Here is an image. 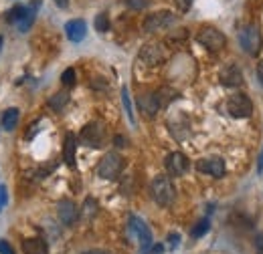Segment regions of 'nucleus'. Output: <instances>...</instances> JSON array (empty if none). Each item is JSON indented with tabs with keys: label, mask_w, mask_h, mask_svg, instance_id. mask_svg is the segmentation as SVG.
<instances>
[{
	"label": "nucleus",
	"mask_w": 263,
	"mask_h": 254,
	"mask_svg": "<svg viewBox=\"0 0 263 254\" xmlns=\"http://www.w3.org/2000/svg\"><path fill=\"white\" fill-rule=\"evenodd\" d=\"M150 194H152L154 202L160 204V206H170L174 202V198H176V190H174V186H172L168 176H156L152 180Z\"/></svg>",
	"instance_id": "nucleus-1"
},
{
	"label": "nucleus",
	"mask_w": 263,
	"mask_h": 254,
	"mask_svg": "<svg viewBox=\"0 0 263 254\" xmlns=\"http://www.w3.org/2000/svg\"><path fill=\"white\" fill-rule=\"evenodd\" d=\"M124 170V158L116 152L105 154L98 165V176L101 180H116Z\"/></svg>",
	"instance_id": "nucleus-2"
},
{
	"label": "nucleus",
	"mask_w": 263,
	"mask_h": 254,
	"mask_svg": "<svg viewBox=\"0 0 263 254\" xmlns=\"http://www.w3.org/2000/svg\"><path fill=\"white\" fill-rule=\"evenodd\" d=\"M239 43H241V49L247 53V55H257L259 49H261V32L257 25H247L239 31Z\"/></svg>",
	"instance_id": "nucleus-3"
},
{
	"label": "nucleus",
	"mask_w": 263,
	"mask_h": 254,
	"mask_svg": "<svg viewBox=\"0 0 263 254\" xmlns=\"http://www.w3.org/2000/svg\"><path fill=\"white\" fill-rule=\"evenodd\" d=\"M227 111H229L231 117H235V119H247L253 113V103H251V99L245 93H235L227 101Z\"/></svg>",
	"instance_id": "nucleus-4"
},
{
	"label": "nucleus",
	"mask_w": 263,
	"mask_h": 254,
	"mask_svg": "<svg viewBox=\"0 0 263 254\" xmlns=\"http://www.w3.org/2000/svg\"><path fill=\"white\" fill-rule=\"evenodd\" d=\"M176 23V16L168 10H160V12H154L150 16H146L144 20V31L146 32H162L166 29H170L172 25Z\"/></svg>",
	"instance_id": "nucleus-5"
},
{
	"label": "nucleus",
	"mask_w": 263,
	"mask_h": 254,
	"mask_svg": "<svg viewBox=\"0 0 263 254\" xmlns=\"http://www.w3.org/2000/svg\"><path fill=\"white\" fill-rule=\"evenodd\" d=\"M197 38L204 49H209V51H213V53L221 51V49L225 47V43H227L225 34H223L221 31H217V29H213V27H204V29H200Z\"/></svg>",
	"instance_id": "nucleus-6"
},
{
	"label": "nucleus",
	"mask_w": 263,
	"mask_h": 254,
	"mask_svg": "<svg viewBox=\"0 0 263 254\" xmlns=\"http://www.w3.org/2000/svg\"><path fill=\"white\" fill-rule=\"evenodd\" d=\"M81 141L89 147H101L105 141V127L99 121H91L81 129Z\"/></svg>",
	"instance_id": "nucleus-7"
},
{
	"label": "nucleus",
	"mask_w": 263,
	"mask_h": 254,
	"mask_svg": "<svg viewBox=\"0 0 263 254\" xmlns=\"http://www.w3.org/2000/svg\"><path fill=\"white\" fill-rule=\"evenodd\" d=\"M130 230L136 234V238L140 240L142 252H146V250L152 246V242H154V238H152V230L148 228V224L144 222L142 218H138V216H130Z\"/></svg>",
	"instance_id": "nucleus-8"
},
{
	"label": "nucleus",
	"mask_w": 263,
	"mask_h": 254,
	"mask_svg": "<svg viewBox=\"0 0 263 254\" xmlns=\"http://www.w3.org/2000/svg\"><path fill=\"white\" fill-rule=\"evenodd\" d=\"M164 165H166L168 176L178 178V176H182V174L189 170V159H186L184 154H180V152H172V154L166 156Z\"/></svg>",
	"instance_id": "nucleus-9"
},
{
	"label": "nucleus",
	"mask_w": 263,
	"mask_h": 254,
	"mask_svg": "<svg viewBox=\"0 0 263 254\" xmlns=\"http://www.w3.org/2000/svg\"><path fill=\"white\" fill-rule=\"evenodd\" d=\"M197 170L200 174H209V176H213V178H223V176H225V161H223V158L198 159Z\"/></svg>",
	"instance_id": "nucleus-10"
},
{
	"label": "nucleus",
	"mask_w": 263,
	"mask_h": 254,
	"mask_svg": "<svg viewBox=\"0 0 263 254\" xmlns=\"http://www.w3.org/2000/svg\"><path fill=\"white\" fill-rule=\"evenodd\" d=\"M57 214H59V220L65 224V226H71V224L77 220L79 210H77L75 202H71V200H61V202L57 204Z\"/></svg>",
	"instance_id": "nucleus-11"
},
{
	"label": "nucleus",
	"mask_w": 263,
	"mask_h": 254,
	"mask_svg": "<svg viewBox=\"0 0 263 254\" xmlns=\"http://www.w3.org/2000/svg\"><path fill=\"white\" fill-rule=\"evenodd\" d=\"M221 83L225 87H241L243 85V73L237 65H227L221 71Z\"/></svg>",
	"instance_id": "nucleus-12"
},
{
	"label": "nucleus",
	"mask_w": 263,
	"mask_h": 254,
	"mask_svg": "<svg viewBox=\"0 0 263 254\" xmlns=\"http://www.w3.org/2000/svg\"><path fill=\"white\" fill-rule=\"evenodd\" d=\"M140 103V109L146 117H154L160 109V95L158 93H146V95H140L138 99Z\"/></svg>",
	"instance_id": "nucleus-13"
},
{
	"label": "nucleus",
	"mask_w": 263,
	"mask_h": 254,
	"mask_svg": "<svg viewBox=\"0 0 263 254\" xmlns=\"http://www.w3.org/2000/svg\"><path fill=\"white\" fill-rule=\"evenodd\" d=\"M65 32H67V38H69L71 43H81V40L85 38V34H87V25H85V20H81V18L69 20L65 25Z\"/></svg>",
	"instance_id": "nucleus-14"
},
{
	"label": "nucleus",
	"mask_w": 263,
	"mask_h": 254,
	"mask_svg": "<svg viewBox=\"0 0 263 254\" xmlns=\"http://www.w3.org/2000/svg\"><path fill=\"white\" fill-rule=\"evenodd\" d=\"M140 59H142V61H146L150 67L160 65L162 61H164L162 47H158V45H146V47L142 49V53H140Z\"/></svg>",
	"instance_id": "nucleus-15"
},
{
	"label": "nucleus",
	"mask_w": 263,
	"mask_h": 254,
	"mask_svg": "<svg viewBox=\"0 0 263 254\" xmlns=\"http://www.w3.org/2000/svg\"><path fill=\"white\" fill-rule=\"evenodd\" d=\"M75 150H77V137L73 133H67L63 141V159L69 167H75Z\"/></svg>",
	"instance_id": "nucleus-16"
},
{
	"label": "nucleus",
	"mask_w": 263,
	"mask_h": 254,
	"mask_svg": "<svg viewBox=\"0 0 263 254\" xmlns=\"http://www.w3.org/2000/svg\"><path fill=\"white\" fill-rule=\"evenodd\" d=\"M23 252L25 254H49V246L43 238H27L23 240Z\"/></svg>",
	"instance_id": "nucleus-17"
},
{
	"label": "nucleus",
	"mask_w": 263,
	"mask_h": 254,
	"mask_svg": "<svg viewBox=\"0 0 263 254\" xmlns=\"http://www.w3.org/2000/svg\"><path fill=\"white\" fill-rule=\"evenodd\" d=\"M41 4V0H34L33 6L31 8H25V14L18 18V23H16V29H18V32H27L31 27H33L34 23V14H36V6Z\"/></svg>",
	"instance_id": "nucleus-18"
},
{
	"label": "nucleus",
	"mask_w": 263,
	"mask_h": 254,
	"mask_svg": "<svg viewBox=\"0 0 263 254\" xmlns=\"http://www.w3.org/2000/svg\"><path fill=\"white\" fill-rule=\"evenodd\" d=\"M18 109L16 107H10V109H6L4 113H2V125L6 131H14L16 129V123H18Z\"/></svg>",
	"instance_id": "nucleus-19"
},
{
	"label": "nucleus",
	"mask_w": 263,
	"mask_h": 254,
	"mask_svg": "<svg viewBox=\"0 0 263 254\" xmlns=\"http://www.w3.org/2000/svg\"><path fill=\"white\" fill-rule=\"evenodd\" d=\"M122 103H124V109H126V115H128L130 123L134 125V123H136V115H134V107H132V99H130L128 87H122Z\"/></svg>",
	"instance_id": "nucleus-20"
},
{
	"label": "nucleus",
	"mask_w": 263,
	"mask_h": 254,
	"mask_svg": "<svg viewBox=\"0 0 263 254\" xmlns=\"http://www.w3.org/2000/svg\"><path fill=\"white\" fill-rule=\"evenodd\" d=\"M67 103H69V95L63 93V91L61 93H55L53 97H49V107L55 109V111H61Z\"/></svg>",
	"instance_id": "nucleus-21"
},
{
	"label": "nucleus",
	"mask_w": 263,
	"mask_h": 254,
	"mask_svg": "<svg viewBox=\"0 0 263 254\" xmlns=\"http://www.w3.org/2000/svg\"><path fill=\"white\" fill-rule=\"evenodd\" d=\"M209 228H211V222H209V218H202V220H198V222L193 226V230H191V236H193V238H200V236H204V234L209 232Z\"/></svg>",
	"instance_id": "nucleus-22"
},
{
	"label": "nucleus",
	"mask_w": 263,
	"mask_h": 254,
	"mask_svg": "<svg viewBox=\"0 0 263 254\" xmlns=\"http://www.w3.org/2000/svg\"><path fill=\"white\" fill-rule=\"evenodd\" d=\"M25 14V6H12L8 12H4L6 23H18V18Z\"/></svg>",
	"instance_id": "nucleus-23"
},
{
	"label": "nucleus",
	"mask_w": 263,
	"mask_h": 254,
	"mask_svg": "<svg viewBox=\"0 0 263 254\" xmlns=\"http://www.w3.org/2000/svg\"><path fill=\"white\" fill-rule=\"evenodd\" d=\"M109 29V18H107V14H98L96 16V31L98 32H105Z\"/></svg>",
	"instance_id": "nucleus-24"
},
{
	"label": "nucleus",
	"mask_w": 263,
	"mask_h": 254,
	"mask_svg": "<svg viewBox=\"0 0 263 254\" xmlns=\"http://www.w3.org/2000/svg\"><path fill=\"white\" fill-rule=\"evenodd\" d=\"M61 83L65 87H73L75 85V69H65L61 75Z\"/></svg>",
	"instance_id": "nucleus-25"
},
{
	"label": "nucleus",
	"mask_w": 263,
	"mask_h": 254,
	"mask_svg": "<svg viewBox=\"0 0 263 254\" xmlns=\"http://www.w3.org/2000/svg\"><path fill=\"white\" fill-rule=\"evenodd\" d=\"M124 2H126V6H130L134 10H142L148 6V0H124Z\"/></svg>",
	"instance_id": "nucleus-26"
},
{
	"label": "nucleus",
	"mask_w": 263,
	"mask_h": 254,
	"mask_svg": "<svg viewBox=\"0 0 263 254\" xmlns=\"http://www.w3.org/2000/svg\"><path fill=\"white\" fill-rule=\"evenodd\" d=\"M174 4H176V8H178L180 12H186V10H191L193 0H174Z\"/></svg>",
	"instance_id": "nucleus-27"
},
{
	"label": "nucleus",
	"mask_w": 263,
	"mask_h": 254,
	"mask_svg": "<svg viewBox=\"0 0 263 254\" xmlns=\"http://www.w3.org/2000/svg\"><path fill=\"white\" fill-rule=\"evenodd\" d=\"M6 200H8V192H6V186L0 184V210L6 206Z\"/></svg>",
	"instance_id": "nucleus-28"
},
{
	"label": "nucleus",
	"mask_w": 263,
	"mask_h": 254,
	"mask_svg": "<svg viewBox=\"0 0 263 254\" xmlns=\"http://www.w3.org/2000/svg\"><path fill=\"white\" fill-rule=\"evenodd\" d=\"M0 254H14L12 246H10L6 240H0Z\"/></svg>",
	"instance_id": "nucleus-29"
},
{
	"label": "nucleus",
	"mask_w": 263,
	"mask_h": 254,
	"mask_svg": "<svg viewBox=\"0 0 263 254\" xmlns=\"http://www.w3.org/2000/svg\"><path fill=\"white\" fill-rule=\"evenodd\" d=\"M255 250H257V254H263V234L255 236Z\"/></svg>",
	"instance_id": "nucleus-30"
},
{
	"label": "nucleus",
	"mask_w": 263,
	"mask_h": 254,
	"mask_svg": "<svg viewBox=\"0 0 263 254\" xmlns=\"http://www.w3.org/2000/svg\"><path fill=\"white\" fill-rule=\"evenodd\" d=\"M162 250H164V246H162V244H154V246H150L146 252H142V254H160Z\"/></svg>",
	"instance_id": "nucleus-31"
},
{
	"label": "nucleus",
	"mask_w": 263,
	"mask_h": 254,
	"mask_svg": "<svg viewBox=\"0 0 263 254\" xmlns=\"http://www.w3.org/2000/svg\"><path fill=\"white\" fill-rule=\"evenodd\" d=\"M168 240H170V246H178V242H180V236L178 234H168Z\"/></svg>",
	"instance_id": "nucleus-32"
},
{
	"label": "nucleus",
	"mask_w": 263,
	"mask_h": 254,
	"mask_svg": "<svg viewBox=\"0 0 263 254\" xmlns=\"http://www.w3.org/2000/svg\"><path fill=\"white\" fill-rule=\"evenodd\" d=\"M257 79H259V83H261V87H263V61L257 65Z\"/></svg>",
	"instance_id": "nucleus-33"
},
{
	"label": "nucleus",
	"mask_w": 263,
	"mask_h": 254,
	"mask_svg": "<svg viewBox=\"0 0 263 254\" xmlns=\"http://www.w3.org/2000/svg\"><path fill=\"white\" fill-rule=\"evenodd\" d=\"M114 143H116L118 147H124V143H126V139H124L122 135H116V139H114Z\"/></svg>",
	"instance_id": "nucleus-34"
},
{
	"label": "nucleus",
	"mask_w": 263,
	"mask_h": 254,
	"mask_svg": "<svg viewBox=\"0 0 263 254\" xmlns=\"http://www.w3.org/2000/svg\"><path fill=\"white\" fill-rule=\"evenodd\" d=\"M81 254H109L107 250H101V248H91V250H85V252Z\"/></svg>",
	"instance_id": "nucleus-35"
},
{
	"label": "nucleus",
	"mask_w": 263,
	"mask_h": 254,
	"mask_svg": "<svg viewBox=\"0 0 263 254\" xmlns=\"http://www.w3.org/2000/svg\"><path fill=\"white\" fill-rule=\"evenodd\" d=\"M55 2H57L59 8H67V4H69V0H55Z\"/></svg>",
	"instance_id": "nucleus-36"
},
{
	"label": "nucleus",
	"mask_w": 263,
	"mask_h": 254,
	"mask_svg": "<svg viewBox=\"0 0 263 254\" xmlns=\"http://www.w3.org/2000/svg\"><path fill=\"white\" fill-rule=\"evenodd\" d=\"M257 170L263 172V150H261V156H259V165H257Z\"/></svg>",
	"instance_id": "nucleus-37"
},
{
	"label": "nucleus",
	"mask_w": 263,
	"mask_h": 254,
	"mask_svg": "<svg viewBox=\"0 0 263 254\" xmlns=\"http://www.w3.org/2000/svg\"><path fill=\"white\" fill-rule=\"evenodd\" d=\"M2 43H4V40H2V36H0V49H2Z\"/></svg>",
	"instance_id": "nucleus-38"
}]
</instances>
